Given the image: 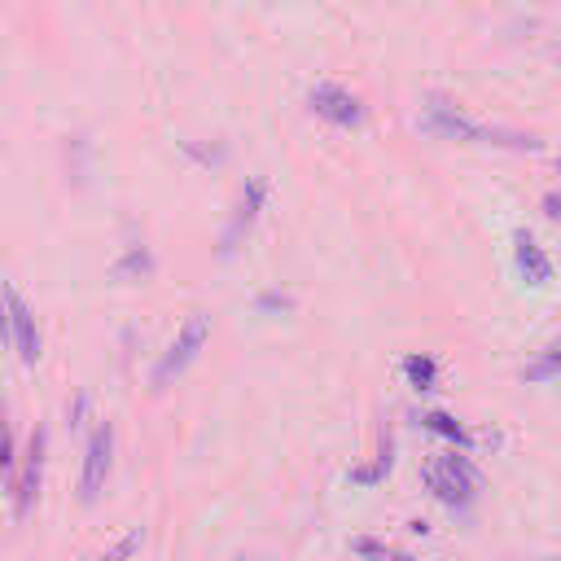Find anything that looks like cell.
I'll return each mask as SVG.
<instances>
[{
    "mask_svg": "<svg viewBox=\"0 0 561 561\" xmlns=\"http://www.w3.org/2000/svg\"><path fill=\"white\" fill-rule=\"evenodd\" d=\"M426 119L430 128L439 136H452V141H478V145H513V150H535L540 141H531V136H518V132H496V128H483V123H474L469 114H461L452 106V101L443 97H430L426 106Z\"/></svg>",
    "mask_w": 561,
    "mask_h": 561,
    "instance_id": "7a4b0ae2",
    "label": "cell"
},
{
    "mask_svg": "<svg viewBox=\"0 0 561 561\" xmlns=\"http://www.w3.org/2000/svg\"><path fill=\"white\" fill-rule=\"evenodd\" d=\"M421 478H426V487L434 491V500L448 505L452 513H465L469 505H474L478 487H483V474H478V465L469 461L465 452L434 456V461L421 465Z\"/></svg>",
    "mask_w": 561,
    "mask_h": 561,
    "instance_id": "6da1fadb",
    "label": "cell"
},
{
    "mask_svg": "<svg viewBox=\"0 0 561 561\" xmlns=\"http://www.w3.org/2000/svg\"><path fill=\"white\" fill-rule=\"evenodd\" d=\"M110 461H114V426L101 421L93 430V439H88L84 474H79V500H84V505H93L101 496V487H106V478H110Z\"/></svg>",
    "mask_w": 561,
    "mask_h": 561,
    "instance_id": "277c9868",
    "label": "cell"
},
{
    "mask_svg": "<svg viewBox=\"0 0 561 561\" xmlns=\"http://www.w3.org/2000/svg\"><path fill=\"white\" fill-rule=\"evenodd\" d=\"M404 377H408L412 391H434V386H439V360L434 356H408Z\"/></svg>",
    "mask_w": 561,
    "mask_h": 561,
    "instance_id": "8fae6325",
    "label": "cell"
},
{
    "mask_svg": "<svg viewBox=\"0 0 561 561\" xmlns=\"http://www.w3.org/2000/svg\"><path fill=\"white\" fill-rule=\"evenodd\" d=\"M18 456H14V430H9V417H5V404H0V474H14Z\"/></svg>",
    "mask_w": 561,
    "mask_h": 561,
    "instance_id": "5bb4252c",
    "label": "cell"
},
{
    "mask_svg": "<svg viewBox=\"0 0 561 561\" xmlns=\"http://www.w3.org/2000/svg\"><path fill=\"white\" fill-rule=\"evenodd\" d=\"M386 561H412L408 553H386Z\"/></svg>",
    "mask_w": 561,
    "mask_h": 561,
    "instance_id": "ffe728a7",
    "label": "cell"
},
{
    "mask_svg": "<svg viewBox=\"0 0 561 561\" xmlns=\"http://www.w3.org/2000/svg\"><path fill=\"white\" fill-rule=\"evenodd\" d=\"M307 106H312V114H320L325 123H334V128H360L364 123V101L338 84H316L312 93H307Z\"/></svg>",
    "mask_w": 561,
    "mask_h": 561,
    "instance_id": "8992f818",
    "label": "cell"
},
{
    "mask_svg": "<svg viewBox=\"0 0 561 561\" xmlns=\"http://www.w3.org/2000/svg\"><path fill=\"white\" fill-rule=\"evenodd\" d=\"M150 268H154V259L145 255L141 246H132V250H128V259L119 263V277H145V272H150Z\"/></svg>",
    "mask_w": 561,
    "mask_h": 561,
    "instance_id": "9a60e30c",
    "label": "cell"
},
{
    "mask_svg": "<svg viewBox=\"0 0 561 561\" xmlns=\"http://www.w3.org/2000/svg\"><path fill=\"white\" fill-rule=\"evenodd\" d=\"M5 303H9V334H14V347L22 364H36L40 360V329H36V316H31V307L22 294L5 290Z\"/></svg>",
    "mask_w": 561,
    "mask_h": 561,
    "instance_id": "ba28073f",
    "label": "cell"
},
{
    "mask_svg": "<svg viewBox=\"0 0 561 561\" xmlns=\"http://www.w3.org/2000/svg\"><path fill=\"white\" fill-rule=\"evenodd\" d=\"M557 167H561V158H557Z\"/></svg>",
    "mask_w": 561,
    "mask_h": 561,
    "instance_id": "44dd1931",
    "label": "cell"
},
{
    "mask_svg": "<svg viewBox=\"0 0 561 561\" xmlns=\"http://www.w3.org/2000/svg\"><path fill=\"white\" fill-rule=\"evenodd\" d=\"M44 452H49V430L36 426V430H31V443H27V456H22V474L14 478V513H18V518H27L31 505H36V496H40Z\"/></svg>",
    "mask_w": 561,
    "mask_h": 561,
    "instance_id": "5b68a950",
    "label": "cell"
},
{
    "mask_svg": "<svg viewBox=\"0 0 561 561\" xmlns=\"http://www.w3.org/2000/svg\"><path fill=\"white\" fill-rule=\"evenodd\" d=\"M0 342H14V334H9V303H5V290H0Z\"/></svg>",
    "mask_w": 561,
    "mask_h": 561,
    "instance_id": "e0dca14e",
    "label": "cell"
},
{
    "mask_svg": "<svg viewBox=\"0 0 561 561\" xmlns=\"http://www.w3.org/2000/svg\"><path fill=\"white\" fill-rule=\"evenodd\" d=\"M544 215L548 220H561V193H548L544 198Z\"/></svg>",
    "mask_w": 561,
    "mask_h": 561,
    "instance_id": "ac0fdd59",
    "label": "cell"
},
{
    "mask_svg": "<svg viewBox=\"0 0 561 561\" xmlns=\"http://www.w3.org/2000/svg\"><path fill=\"white\" fill-rule=\"evenodd\" d=\"M206 338H211V320H206L202 312H193L185 325H180V334L176 342L167 347V356L158 360V369H154V391H163V386H171V377H180L193 364V356L206 347Z\"/></svg>",
    "mask_w": 561,
    "mask_h": 561,
    "instance_id": "3957f363",
    "label": "cell"
},
{
    "mask_svg": "<svg viewBox=\"0 0 561 561\" xmlns=\"http://www.w3.org/2000/svg\"><path fill=\"white\" fill-rule=\"evenodd\" d=\"M356 553H360V557H386L382 544H373V540H356Z\"/></svg>",
    "mask_w": 561,
    "mask_h": 561,
    "instance_id": "d6986e66",
    "label": "cell"
},
{
    "mask_svg": "<svg viewBox=\"0 0 561 561\" xmlns=\"http://www.w3.org/2000/svg\"><path fill=\"white\" fill-rule=\"evenodd\" d=\"M290 307H294L290 294H277V290L259 294V312H290Z\"/></svg>",
    "mask_w": 561,
    "mask_h": 561,
    "instance_id": "2e32d148",
    "label": "cell"
},
{
    "mask_svg": "<svg viewBox=\"0 0 561 561\" xmlns=\"http://www.w3.org/2000/svg\"><path fill=\"white\" fill-rule=\"evenodd\" d=\"M395 443H391V434H382V452L373 456V465H360V469H351V483L356 487H377L386 474H391V465H395Z\"/></svg>",
    "mask_w": 561,
    "mask_h": 561,
    "instance_id": "30bf717a",
    "label": "cell"
},
{
    "mask_svg": "<svg viewBox=\"0 0 561 561\" xmlns=\"http://www.w3.org/2000/svg\"><path fill=\"white\" fill-rule=\"evenodd\" d=\"M557 373H561V338H557V342H548L540 356H535V360L522 369L526 382H553Z\"/></svg>",
    "mask_w": 561,
    "mask_h": 561,
    "instance_id": "7c38bea8",
    "label": "cell"
},
{
    "mask_svg": "<svg viewBox=\"0 0 561 561\" xmlns=\"http://www.w3.org/2000/svg\"><path fill=\"white\" fill-rule=\"evenodd\" d=\"M263 202H268V180H263V176L246 180L242 198H237V211H233V220H228V233H224V255H233V250H237V242H242V233H246V228L255 224V220H259Z\"/></svg>",
    "mask_w": 561,
    "mask_h": 561,
    "instance_id": "52a82bcc",
    "label": "cell"
},
{
    "mask_svg": "<svg viewBox=\"0 0 561 561\" xmlns=\"http://www.w3.org/2000/svg\"><path fill=\"white\" fill-rule=\"evenodd\" d=\"M513 259H518V272L531 285H548L553 281V259L544 255V246L535 242L531 233H518L513 237Z\"/></svg>",
    "mask_w": 561,
    "mask_h": 561,
    "instance_id": "9c48e42d",
    "label": "cell"
},
{
    "mask_svg": "<svg viewBox=\"0 0 561 561\" xmlns=\"http://www.w3.org/2000/svg\"><path fill=\"white\" fill-rule=\"evenodd\" d=\"M421 426H426L430 434H439V439L456 443V448H469V430L452 417V412H426V417H421Z\"/></svg>",
    "mask_w": 561,
    "mask_h": 561,
    "instance_id": "4fadbf2b",
    "label": "cell"
}]
</instances>
